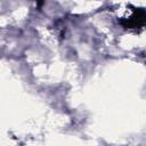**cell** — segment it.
Listing matches in <instances>:
<instances>
[{"label": "cell", "mask_w": 146, "mask_h": 146, "mask_svg": "<svg viewBox=\"0 0 146 146\" xmlns=\"http://www.w3.org/2000/svg\"><path fill=\"white\" fill-rule=\"evenodd\" d=\"M36 1V8H41L42 7V5H43V0H35Z\"/></svg>", "instance_id": "2"}, {"label": "cell", "mask_w": 146, "mask_h": 146, "mask_svg": "<svg viewBox=\"0 0 146 146\" xmlns=\"http://www.w3.org/2000/svg\"><path fill=\"white\" fill-rule=\"evenodd\" d=\"M119 23L124 29H140L146 25V9L133 8L132 15L128 18H121Z\"/></svg>", "instance_id": "1"}]
</instances>
